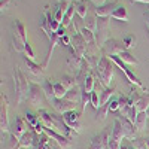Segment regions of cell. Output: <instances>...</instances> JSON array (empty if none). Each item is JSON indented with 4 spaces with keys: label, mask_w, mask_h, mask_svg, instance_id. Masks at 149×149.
I'll return each mask as SVG.
<instances>
[{
    "label": "cell",
    "mask_w": 149,
    "mask_h": 149,
    "mask_svg": "<svg viewBox=\"0 0 149 149\" xmlns=\"http://www.w3.org/2000/svg\"><path fill=\"white\" fill-rule=\"evenodd\" d=\"M12 78H14V84H15V103L19 104L24 100H27L30 93V82L24 76V73L18 66H15L14 70H12Z\"/></svg>",
    "instance_id": "1"
},
{
    "label": "cell",
    "mask_w": 149,
    "mask_h": 149,
    "mask_svg": "<svg viewBox=\"0 0 149 149\" xmlns=\"http://www.w3.org/2000/svg\"><path fill=\"white\" fill-rule=\"evenodd\" d=\"M113 69H115V64L109 60V57L102 55L100 61H98V64L95 67V74L100 79V84L103 88H109L110 86L112 78H113Z\"/></svg>",
    "instance_id": "2"
},
{
    "label": "cell",
    "mask_w": 149,
    "mask_h": 149,
    "mask_svg": "<svg viewBox=\"0 0 149 149\" xmlns=\"http://www.w3.org/2000/svg\"><path fill=\"white\" fill-rule=\"evenodd\" d=\"M27 102L37 110L45 109V106L49 103L43 88L40 85L34 84V82H30V93H29V97H27Z\"/></svg>",
    "instance_id": "3"
},
{
    "label": "cell",
    "mask_w": 149,
    "mask_h": 149,
    "mask_svg": "<svg viewBox=\"0 0 149 149\" xmlns=\"http://www.w3.org/2000/svg\"><path fill=\"white\" fill-rule=\"evenodd\" d=\"M109 60H110V61H112V63H113L115 66H118V67L121 69V72H122L124 74H125V76H127V79H128V82H130L131 85H136V86H137V88H140L143 93H148V90L143 86L142 81H140L137 76H136L134 72H133L131 69H128V67H127V64L124 63V61H122L118 55H110V57H109Z\"/></svg>",
    "instance_id": "4"
},
{
    "label": "cell",
    "mask_w": 149,
    "mask_h": 149,
    "mask_svg": "<svg viewBox=\"0 0 149 149\" xmlns=\"http://www.w3.org/2000/svg\"><path fill=\"white\" fill-rule=\"evenodd\" d=\"M95 43L102 49V46L109 39V18L97 17V29H95Z\"/></svg>",
    "instance_id": "5"
},
{
    "label": "cell",
    "mask_w": 149,
    "mask_h": 149,
    "mask_svg": "<svg viewBox=\"0 0 149 149\" xmlns=\"http://www.w3.org/2000/svg\"><path fill=\"white\" fill-rule=\"evenodd\" d=\"M122 139H125V134H124L121 121L116 118L115 122H113V128H112L110 139H109V148H110V149H121Z\"/></svg>",
    "instance_id": "6"
},
{
    "label": "cell",
    "mask_w": 149,
    "mask_h": 149,
    "mask_svg": "<svg viewBox=\"0 0 149 149\" xmlns=\"http://www.w3.org/2000/svg\"><path fill=\"white\" fill-rule=\"evenodd\" d=\"M112 134V128L106 127L104 130H102L97 136L91 139V145L88 149H110L109 148V139Z\"/></svg>",
    "instance_id": "7"
},
{
    "label": "cell",
    "mask_w": 149,
    "mask_h": 149,
    "mask_svg": "<svg viewBox=\"0 0 149 149\" xmlns=\"http://www.w3.org/2000/svg\"><path fill=\"white\" fill-rule=\"evenodd\" d=\"M127 51L125 45H124L122 40H116V39H107L106 43L102 46V54L106 57L110 55H119L121 52Z\"/></svg>",
    "instance_id": "8"
},
{
    "label": "cell",
    "mask_w": 149,
    "mask_h": 149,
    "mask_svg": "<svg viewBox=\"0 0 149 149\" xmlns=\"http://www.w3.org/2000/svg\"><path fill=\"white\" fill-rule=\"evenodd\" d=\"M8 97L2 93L0 94V130H2V137L9 131V122H8Z\"/></svg>",
    "instance_id": "9"
},
{
    "label": "cell",
    "mask_w": 149,
    "mask_h": 149,
    "mask_svg": "<svg viewBox=\"0 0 149 149\" xmlns=\"http://www.w3.org/2000/svg\"><path fill=\"white\" fill-rule=\"evenodd\" d=\"M74 52H76L81 58L85 57L86 51H88V43L85 42V39L82 37V34L79 31H74V34L72 36V46H70Z\"/></svg>",
    "instance_id": "10"
},
{
    "label": "cell",
    "mask_w": 149,
    "mask_h": 149,
    "mask_svg": "<svg viewBox=\"0 0 149 149\" xmlns=\"http://www.w3.org/2000/svg\"><path fill=\"white\" fill-rule=\"evenodd\" d=\"M49 104H52L54 110L60 115H64V113H67V112L76 110V106H78L76 103L69 102V100H66V98H55V100H52Z\"/></svg>",
    "instance_id": "11"
},
{
    "label": "cell",
    "mask_w": 149,
    "mask_h": 149,
    "mask_svg": "<svg viewBox=\"0 0 149 149\" xmlns=\"http://www.w3.org/2000/svg\"><path fill=\"white\" fill-rule=\"evenodd\" d=\"M81 115H82V112H79V110H72V112H67V113L63 115L67 127L72 128L73 131H76L78 134L81 133V121H79Z\"/></svg>",
    "instance_id": "12"
},
{
    "label": "cell",
    "mask_w": 149,
    "mask_h": 149,
    "mask_svg": "<svg viewBox=\"0 0 149 149\" xmlns=\"http://www.w3.org/2000/svg\"><path fill=\"white\" fill-rule=\"evenodd\" d=\"M118 119L122 124V130H124V134H125L127 140H134L136 137H139L137 136V128H136L134 122H131L127 116H122V115H119Z\"/></svg>",
    "instance_id": "13"
},
{
    "label": "cell",
    "mask_w": 149,
    "mask_h": 149,
    "mask_svg": "<svg viewBox=\"0 0 149 149\" xmlns=\"http://www.w3.org/2000/svg\"><path fill=\"white\" fill-rule=\"evenodd\" d=\"M43 133L48 136V137H51L52 140H55L58 145H61L64 149H70L72 148V140L69 137H66L64 134H60V133H57V131H54L51 128H46V127H43Z\"/></svg>",
    "instance_id": "14"
},
{
    "label": "cell",
    "mask_w": 149,
    "mask_h": 149,
    "mask_svg": "<svg viewBox=\"0 0 149 149\" xmlns=\"http://www.w3.org/2000/svg\"><path fill=\"white\" fill-rule=\"evenodd\" d=\"M27 130H29V124H27L26 118H22V116H15V122H14V125H12L10 134L15 136V137L19 140Z\"/></svg>",
    "instance_id": "15"
},
{
    "label": "cell",
    "mask_w": 149,
    "mask_h": 149,
    "mask_svg": "<svg viewBox=\"0 0 149 149\" xmlns=\"http://www.w3.org/2000/svg\"><path fill=\"white\" fill-rule=\"evenodd\" d=\"M64 98H66V100H69V102H73V103L79 104V103L82 102V86L76 84L73 88L69 90V93L66 94Z\"/></svg>",
    "instance_id": "16"
},
{
    "label": "cell",
    "mask_w": 149,
    "mask_h": 149,
    "mask_svg": "<svg viewBox=\"0 0 149 149\" xmlns=\"http://www.w3.org/2000/svg\"><path fill=\"white\" fill-rule=\"evenodd\" d=\"M118 6H119L118 3H104L102 6L95 8V15L102 17V18H109L112 15V12H113Z\"/></svg>",
    "instance_id": "17"
},
{
    "label": "cell",
    "mask_w": 149,
    "mask_h": 149,
    "mask_svg": "<svg viewBox=\"0 0 149 149\" xmlns=\"http://www.w3.org/2000/svg\"><path fill=\"white\" fill-rule=\"evenodd\" d=\"M33 142H34V128L29 127V130L19 139V146L21 148H33Z\"/></svg>",
    "instance_id": "18"
},
{
    "label": "cell",
    "mask_w": 149,
    "mask_h": 149,
    "mask_svg": "<svg viewBox=\"0 0 149 149\" xmlns=\"http://www.w3.org/2000/svg\"><path fill=\"white\" fill-rule=\"evenodd\" d=\"M74 3V8H76V14L81 19H85L86 15H88V3H86V0H76V2H73Z\"/></svg>",
    "instance_id": "19"
},
{
    "label": "cell",
    "mask_w": 149,
    "mask_h": 149,
    "mask_svg": "<svg viewBox=\"0 0 149 149\" xmlns=\"http://www.w3.org/2000/svg\"><path fill=\"white\" fill-rule=\"evenodd\" d=\"M24 61H26V66H27V70L31 73V74H34V76H40V74L43 73V66H39L37 63H34L33 60H30V58H24Z\"/></svg>",
    "instance_id": "20"
},
{
    "label": "cell",
    "mask_w": 149,
    "mask_h": 149,
    "mask_svg": "<svg viewBox=\"0 0 149 149\" xmlns=\"http://www.w3.org/2000/svg\"><path fill=\"white\" fill-rule=\"evenodd\" d=\"M113 19H118V21H122V22H127L128 21V15H127V9L124 8L122 5H119L113 12H112V15H110Z\"/></svg>",
    "instance_id": "21"
},
{
    "label": "cell",
    "mask_w": 149,
    "mask_h": 149,
    "mask_svg": "<svg viewBox=\"0 0 149 149\" xmlns=\"http://www.w3.org/2000/svg\"><path fill=\"white\" fill-rule=\"evenodd\" d=\"M148 112H140V113H137V118H136L134 121V125L136 128H137V131H143L146 130V122H148Z\"/></svg>",
    "instance_id": "22"
},
{
    "label": "cell",
    "mask_w": 149,
    "mask_h": 149,
    "mask_svg": "<svg viewBox=\"0 0 149 149\" xmlns=\"http://www.w3.org/2000/svg\"><path fill=\"white\" fill-rule=\"evenodd\" d=\"M42 88L46 94V98H48V102L51 103L52 100H55V93H54V82H51V79H46L45 84L42 85Z\"/></svg>",
    "instance_id": "23"
},
{
    "label": "cell",
    "mask_w": 149,
    "mask_h": 149,
    "mask_svg": "<svg viewBox=\"0 0 149 149\" xmlns=\"http://www.w3.org/2000/svg\"><path fill=\"white\" fill-rule=\"evenodd\" d=\"M14 27H15V34L22 40V43L29 42V40H27V34H26V26H24V24H22L19 19H15Z\"/></svg>",
    "instance_id": "24"
},
{
    "label": "cell",
    "mask_w": 149,
    "mask_h": 149,
    "mask_svg": "<svg viewBox=\"0 0 149 149\" xmlns=\"http://www.w3.org/2000/svg\"><path fill=\"white\" fill-rule=\"evenodd\" d=\"M79 33L82 34V37L85 39V42L88 43V46H97V43H95V34H94L91 30H88L86 27H82V29L79 30Z\"/></svg>",
    "instance_id": "25"
},
{
    "label": "cell",
    "mask_w": 149,
    "mask_h": 149,
    "mask_svg": "<svg viewBox=\"0 0 149 149\" xmlns=\"http://www.w3.org/2000/svg\"><path fill=\"white\" fill-rule=\"evenodd\" d=\"M115 88L113 86H109V88H103L102 91H100V103H102V106L103 104H107L110 100H112V95L115 94Z\"/></svg>",
    "instance_id": "26"
},
{
    "label": "cell",
    "mask_w": 149,
    "mask_h": 149,
    "mask_svg": "<svg viewBox=\"0 0 149 149\" xmlns=\"http://www.w3.org/2000/svg\"><path fill=\"white\" fill-rule=\"evenodd\" d=\"M118 100H119V115H122V116H128L130 109H131V106H130V103H128V97L121 95Z\"/></svg>",
    "instance_id": "27"
},
{
    "label": "cell",
    "mask_w": 149,
    "mask_h": 149,
    "mask_svg": "<svg viewBox=\"0 0 149 149\" xmlns=\"http://www.w3.org/2000/svg\"><path fill=\"white\" fill-rule=\"evenodd\" d=\"M136 110L139 112H148L149 110V94L148 93H143L140 100L137 102V104H136Z\"/></svg>",
    "instance_id": "28"
},
{
    "label": "cell",
    "mask_w": 149,
    "mask_h": 149,
    "mask_svg": "<svg viewBox=\"0 0 149 149\" xmlns=\"http://www.w3.org/2000/svg\"><path fill=\"white\" fill-rule=\"evenodd\" d=\"M94 84H95V81H94V74H93V72H91L88 76H86V79L84 81V84H82V91L91 94V93L94 91Z\"/></svg>",
    "instance_id": "29"
},
{
    "label": "cell",
    "mask_w": 149,
    "mask_h": 149,
    "mask_svg": "<svg viewBox=\"0 0 149 149\" xmlns=\"http://www.w3.org/2000/svg\"><path fill=\"white\" fill-rule=\"evenodd\" d=\"M74 12H76V8H74V3H72V5L69 6L67 12H66L64 18H63V22H61V26H63V27H66V29L70 26V22H72V19H73Z\"/></svg>",
    "instance_id": "30"
},
{
    "label": "cell",
    "mask_w": 149,
    "mask_h": 149,
    "mask_svg": "<svg viewBox=\"0 0 149 149\" xmlns=\"http://www.w3.org/2000/svg\"><path fill=\"white\" fill-rule=\"evenodd\" d=\"M118 57H119V58H121V60H122L125 64H131V66H137V64H139V60L136 58V57H133L128 51H124V52H121Z\"/></svg>",
    "instance_id": "31"
},
{
    "label": "cell",
    "mask_w": 149,
    "mask_h": 149,
    "mask_svg": "<svg viewBox=\"0 0 149 149\" xmlns=\"http://www.w3.org/2000/svg\"><path fill=\"white\" fill-rule=\"evenodd\" d=\"M24 118H26V121H27V124H29L30 128H36V127L40 124L39 116L34 115V113H31V112H26V116H24Z\"/></svg>",
    "instance_id": "32"
},
{
    "label": "cell",
    "mask_w": 149,
    "mask_h": 149,
    "mask_svg": "<svg viewBox=\"0 0 149 149\" xmlns=\"http://www.w3.org/2000/svg\"><path fill=\"white\" fill-rule=\"evenodd\" d=\"M54 93H55V98H64L66 94L69 93V90L57 81V82H54Z\"/></svg>",
    "instance_id": "33"
},
{
    "label": "cell",
    "mask_w": 149,
    "mask_h": 149,
    "mask_svg": "<svg viewBox=\"0 0 149 149\" xmlns=\"http://www.w3.org/2000/svg\"><path fill=\"white\" fill-rule=\"evenodd\" d=\"M85 21V27L91 30L93 33H95V29H97V15H86V18L84 19Z\"/></svg>",
    "instance_id": "34"
},
{
    "label": "cell",
    "mask_w": 149,
    "mask_h": 149,
    "mask_svg": "<svg viewBox=\"0 0 149 149\" xmlns=\"http://www.w3.org/2000/svg\"><path fill=\"white\" fill-rule=\"evenodd\" d=\"M12 49H15L17 52H24V43L15 33L12 36Z\"/></svg>",
    "instance_id": "35"
},
{
    "label": "cell",
    "mask_w": 149,
    "mask_h": 149,
    "mask_svg": "<svg viewBox=\"0 0 149 149\" xmlns=\"http://www.w3.org/2000/svg\"><path fill=\"white\" fill-rule=\"evenodd\" d=\"M122 42H124V45H125L127 51H128V49H131V48L136 46V43H137V39H136L134 34H127V36H124Z\"/></svg>",
    "instance_id": "36"
},
{
    "label": "cell",
    "mask_w": 149,
    "mask_h": 149,
    "mask_svg": "<svg viewBox=\"0 0 149 149\" xmlns=\"http://www.w3.org/2000/svg\"><path fill=\"white\" fill-rule=\"evenodd\" d=\"M95 110H98V107L102 106V103H100V93L98 91H93L91 93V103H90Z\"/></svg>",
    "instance_id": "37"
},
{
    "label": "cell",
    "mask_w": 149,
    "mask_h": 149,
    "mask_svg": "<svg viewBox=\"0 0 149 149\" xmlns=\"http://www.w3.org/2000/svg\"><path fill=\"white\" fill-rule=\"evenodd\" d=\"M107 112H109V103L100 106V107H98V110H97V119L98 121H104L107 118Z\"/></svg>",
    "instance_id": "38"
},
{
    "label": "cell",
    "mask_w": 149,
    "mask_h": 149,
    "mask_svg": "<svg viewBox=\"0 0 149 149\" xmlns=\"http://www.w3.org/2000/svg\"><path fill=\"white\" fill-rule=\"evenodd\" d=\"M24 54H26V57H27V58H30V60H33V61H34V52H33V49H31V46H30V43H29V42L24 43Z\"/></svg>",
    "instance_id": "39"
},
{
    "label": "cell",
    "mask_w": 149,
    "mask_h": 149,
    "mask_svg": "<svg viewBox=\"0 0 149 149\" xmlns=\"http://www.w3.org/2000/svg\"><path fill=\"white\" fill-rule=\"evenodd\" d=\"M131 143H133V146L136 148V149H148L146 146H145V143H143V137H136L134 140H130Z\"/></svg>",
    "instance_id": "40"
},
{
    "label": "cell",
    "mask_w": 149,
    "mask_h": 149,
    "mask_svg": "<svg viewBox=\"0 0 149 149\" xmlns=\"http://www.w3.org/2000/svg\"><path fill=\"white\" fill-rule=\"evenodd\" d=\"M109 110L110 112H119V100L118 98H112L109 102Z\"/></svg>",
    "instance_id": "41"
},
{
    "label": "cell",
    "mask_w": 149,
    "mask_h": 149,
    "mask_svg": "<svg viewBox=\"0 0 149 149\" xmlns=\"http://www.w3.org/2000/svg\"><path fill=\"white\" fill-rule=\"evenodd\" d=\"M45 149H64V148L61 146V145H58L55 140H52L51 137H49V140H48V143H46Z\"/></svg>",
    "instance_id": "42"
},
{
    "label": "cell",
    "mask_w": 149,
    "mask_h": 149,
    "mask_svg": "<svg viewBox=\"0 0 149 149\" xmlns=\"http://www.w3.org/2000/svg\"><path fill=\"white\" fill-rule=\"evenodd\" d=\"M9 3H10V0H2V2H0V10L6 12L8 8H9Z\"/></svg>",
    "instance_id": "43"
},
{
    "label": "cell",
    "mask_w": 149,
    "mask_h": 149,
    "mask_svg": "<svg viewBox=\"0 0 149 149\" xmlns=\"http://www.w3.org/2000/svg\"><path fill=\"white\" fill-rule=\"evenodd\" d=\"M121 149H136V148H134L133 143L128 140V143H122V145H121Z\"/></svg>",
    "instance_id": "44"
},
{
    "label": "cell",
    "mask_w": 149,
    "mask_h": 149,
    "mask_svg": "<svg viewBox=\"0 0 149 149\" xmlns=\"http://www.w3.org/2000/svg\"><path fill=\"white\" fill-rule=\"evenodd\" d=\"M90 2H91L93 5H95V6L98 8V6H102V5H104V2H106V0H90Z\"/></svg>",
    "instance_id": "45"
},
{
    "label": "cell",
    "mask_w": 149,
    "mask_h": 149,
    "mask_svg": "<svg viewBox=\"0 0 149 149\" xmlns=\"http://www.w3.org/2000/svg\"><path fill=\"white\" fill-rule=\"evenodd\" d=\"M131 3H146V5H149V0H130Z\"/></svg>",
    "instance_id": "46"
},
{
    "label": "cell",
    "mask_w": 149,
    "mask_h": 149,
    "mask_svg": "<svg viewBox=\"0 0 149 149\" xmlns=\"http://www.w3.org/2000/svg\"><path fill=\"white\" fill-rule=\"evenodd\" d=\"M143 143H145V146L149 149V137H143Z\"/></svg>",
    "instance_id": "47"
},
{
    "label": "cell",
    "mask_w": 149,
    "mask_h": 149,
    "mask_svg": "<svg viewBox=\"0 0 149 149\" xmlns=\"http://www.w3.org/2000/svg\"><path fill=\"white\" fill-rule=\"evenodd\" d=\"M145 18L149 21V12H145Z\"/></svg>",
    "instance_id": "48"
},
{
    "label": "cell",
    "mask_w": 149,
    "mask_h": 149,
    "mask_svg": "<svg viewBox=\"0 0 149 149\" xmlns=\"http://www.w3.org/2000/svg\"><path fill=\"white\" fill-rule=\"evenodd\" d=\"M148 31H149V21H148Z\"/></svg>",
    "instance_id": "49"
},
{
    "label": "cell",
    "mask_w": 149,
    "mask_h": 149,
    "mask_svg": "<svg viewBox=\"0 0 149 149\" xmlns=\"http://www.w3.org/2000/svg\"><path fill=\"white\" fill-rule=\"evenodd\" d=\"M21 149H31V148H21Z\"/></svg>",
    "instance_id": "50"
},
{
    "label": "cell",
    "mask_w": 149,
    "mask_h": 149,
    "mask_svg": "<svg viewBox=\"0 0 149 149\" xmlns=\"http://www.w3.org/2000/svg\"><path fill=\"white\" fill-rule=\"evenodd\" d=\"M148 118H149V110H148Z\"/></svg>",
    "instance_id": "51"
}]
</instances>
